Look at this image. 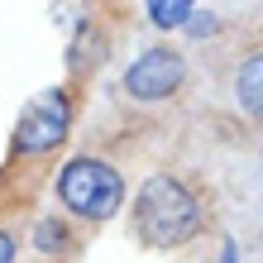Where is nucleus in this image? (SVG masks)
<instances>
[{
    "instance_id": "obj_1",
    "label": "nucleus",
    "mask_w": 263,
    "mask_h": 263,
    "mask_svg": "<svg viewBox=\"0 0 263 263\" xmlns=\"http://www.w3.org/2000/svg\"><path fill=\"white\" fill-rule=\"evenodd\" d=\"M201 230V201L177 177H148L134 196V235L148 249H177Z\"/></svg>"
},
{
    "instance_id": "obj_2",
    "label": "nucleus",
    "mask_w": 263,
    "mask_h": 263,
    "mask_svg": "<svg viewBox=\"0 0 263 263\" xmlns=\"http://www.w3.org/2000/svg\"><path fill=\"white\" fill-rule=\"evenodd\" d=\"M58 201L82 215V220H110V215L125 206V182L105 158H72L63 173H58Z\"/></svg>"
},
{
    "instance_id": "obj_3",
    "label": "nucleus",
    "mask_w": 263,
    "mask_h": 263,
    "mask_svg": "<svg viewBox=\"0 0 263 263\" xmlns=\"http://www.w3.org/2000/svg\"><path fill=\"white\" fill-rule=\"evenodd\" d=\"M67 125H72L67 91H39L20 110V120H14V148L20 153H48L67 139Z\"/></svg>"
},
{
    "instance_id": "obj_4",
    "label": "nucleus",
    "mask_w": 263,
    "mask_h": 263,
    "mask_svg": "<svg viewBox=\"0 0 263 263\" xmlns=\"http://www.w3.org/2000/svg\"><path fill=\"white\" fill-rule=\"evenodd\" d=\"M182 77H187V63L177 48H144L125 72V91L134 101H167L182 86Z\"/></svg>"
},
{
    "instance_id": "obj_5",
    "label": "nucleus",
    "mask_w": 263,
    "mask_h": 263,
    "mask_svg": "<svg viewBox=\"0 0 263 263\" xmlns=\"http://www.w3.org/2000/svg\"><path fill=\"white\" fill-rule=\"evenodd\" d=\"M258 77H263V58L254 53L249 63H239V77H235V86H239V105H244L254 120L263 115V105H258Z\"/></svg>"
},
{
    "instance_id": "obj_6",
    "label": "nucleus",
    "mask_w": 263,
    "mask_h": 263,
    "mask_svg": "<svg viewBox=\"0 0 263 263\" xmlns=\"http://www.w3.org/2000/svg\"><path fill=\"white\" fill-rule=\"evenodd\" d=\"M148 14H153L158 29H177V24H187L192 14H196V5H192V0H173V5H167V0H153Z\"/></svg>"
},
{
    "instance_id": "obj_7",
    "label": "nucleus",
    "mask_w": 263,
    "mask_h": 263,
    "mask_svg": "<svg viewBox=\"0 0 263 263\" xmlns=\"http://www.w3.org/2000/svg\"><path fill=\"white\" fill-rule=\"evenodd\" d=\"M34 249H39V254H63V249H67V225H63V220H39Z\"/></svg>"
},
{
    "instance_id": "obj_8",
    "label": "nucleus",
    "mask_w": 263,
    "mask_h": 263,
    "mask_svg": "<svg viewBox=\"0 0 263 263\" xmlns=\"http://www.w3.org/2000/svg\"><path fill=\"white\" fill-rule=\"evenodd\" d=\"M91 58H96V63L105 58V53H101V34H96V29H82V39L72 43V58H67V67H72V72H82V67L91 63Z\"/></svg>"
},
{
    "instance_id": "obj_9",
    "label": "nucleus",
    "mask_w": 263,
    "mask_h": 263,
    "mask_svg": "<svg viewBox=\"0 0 263 263\" xmlns=\"http://www.w3.org/2000/svg\"><path fill=\"white\" fill-rule=\"evenodd\" d=\"M0 263H14V239L0 230Z\"/></svg>"
}]
</instances>
